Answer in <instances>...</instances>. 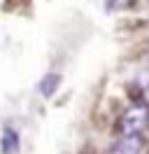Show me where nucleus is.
<instances>
[{
	"label": "nucleus",
	"instance_id": "1",
	"mask_svg": "<svg viewBox=\"0 0 149 154\" xmlns=\"http://www.w3.org/2000/svg\"><path fill=\"white\" fill-rule=\"evenodd\" d=\"M147 126H149L147 105H130L121 115V133H142Z\"/></svg>",
	"mask_w": 149,
	"mask_h": 154
},
{
	"label": "nucleus",
	"instance_id": "2",
	"mask_svg": "<svg viewBox=\"0 0 149 154\" xmlns=\"http://www.w3.org/2000/svg\"><path fill=\"white\" fill-rule=\"evenodd\" d=\"M140 147H142V133H121L114 154H138Z\"/></svg>",
	"mask_w": 149,
	"mask_h": 154
},
{
	"label": "nucleus",
	"instance_id": "3",
	"mask_svg": "<svg viewBox=\"0 0 149 154\" xmlns=\"http://www.w3.org/2000/svg\"><path fill=\"white\" fill-rule=\"evenodd\" d=\"M0 149H2V154H17L19 152V135H17L14 128H5V131H2Z\"/></svg>",
	"mask_w": 149,
	"mask_h": 154
},
{
	"label": "nucleus",
	"instance_id": "4",
	"mask_svg": "<svg viewBox=\"0 0 149 154\" xmlns=\"http://www.w3.org/2000/svg\"><path fill=\"white\" fill-rule=\"evenodd\" d=\"M58 84H61V75H56V72L47 75L44 79H42V84H40V91H42V96H54L56 89H58Z\"/></svg>",
	"mask_w": 149,
	"mask_h": 154
}]
</instances>
